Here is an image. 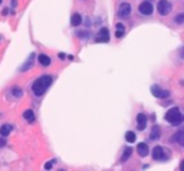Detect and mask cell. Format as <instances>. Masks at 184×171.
Instances as JSON below:
<instances>
[{
	"label": "cell",
	"instance_id": "ffe728a7",
	"mask_svg": "<svg viewBox=\"0 0 184 171\" xmlns=\"http://www.w3.org/2000/svg\"><path fill=\"white\" fill-rule=\"evenodd\" d=\"M13 92H15V96H20L22 95V91L19 88H13Z\"/></svg>",
	"mask_w": 184,
	"mask_h": 171
},
{
	"label": "cell",
	"instance_id": "83f0119b",
	"mask_svg": "<svg viewBox=\"0 0 184 171\" xmlns=\"http://www.w3.org/2000/svg\"><path fill=\"white\" fill-rule=\"evenodd\" d=\"M2 2H3V0H0V4H2Z\"/></svg>",
	"mask_w": 184,
	"mask_h": 171
},
{
	"label": "cell",
	"instance_id": "4fadbf2b",
	"mask_svg": "<svg viewBox=\"0 0 184 171\" xmlns=\"http://www.w3.org/2000/svg\"><path fill=\"white\" fill-rule=\"evenodd\" d=\"M10 131H12V125L10 124H4V125L0 127V135L2 137H7L10 134Z\"/></svg>",
	"mask_w": 184,
	"mask_h": 171
},
{
	"label": "cell",
	"instance_id": "8992f818",
	"mask_svg": "<svg viewBox=\"0 0 184 171\" xmlns=\"http://www.w3.org/2000/svg\"><path fill=\"white\" fill-rule=\"evenodd\" d=\"M131 13V4L124 2V3L119 4V7H118V16L124 19V17H128Z\"/></svg>",
	"mask_w": 184,
	"mask_h": 171
},
{
	"label": "cell",
	"instance_id": "5bb4252c",
	"mask_svg": "<svg viewBox=\"0 0 184 171\" xmlns=\"http://www.w3.org/2000/svg\"><path fill=\"white\" fill-rule=\"evenodd\" d=\"M71 23H72V26H79L81 23H82V17H81L79 13H73V15H72Z\"/></svg>",
	"mask_w": 184,
	"mask_h": 171
},
{
	"label": "cell",
	"instance_id": "9c48e42d",
	"mask_svg": "<svg viewBox=\"0 0 184 171\" xmlns=\"http://www.w3.org/2000/svg\"><path fill=\"white\" fill-rule=\"evenodd\" d=\"M137 127H138L140 131L145 129V127H147V117L144 115V114H138V115H137Z\"/></svg>",
	"mask_w": 184,
	"mask_h": 171
},
{
	"label": "cell",
	"instance_id": "3957f363",
	"mask_svg": "<svg viewBox=\"0 0 184 171\" xmlns=\"http://www.w3.org/2000/svg\"><path fill=\"white\" fill-rule=\"evenodd\" d=\"M151 155H153V158L157 160V161H165V160H168V157H170V152H168L164 147L157 145V147H154Z\"/></svg>",
	"mask_w": 184,
	"mask_h": 171
},
{
	"label": "cell",
	"instance_id": "5b68a950",
	"mask_svg": "<svg viewBox=\"0 0 184 171\" xmlns=\"http://www.w3.org/2000/svg\"><path fill=\"white\" fill-rule=\"evenodd\" d=\"M151 92H153V95H154L155 98H161V99H164V98H168V96H170V92H168L167 89L160 88L158 85H153V86H151Z\"/></svg>",
	"mask_w": 184,
	"mask_h": 171
},
{
	"label": "cell",
	"instance_id": "ba28073f",
	"mask_svg": "<svg viewBox=\"0 0 184 171\" xmlns=\"http://www.w3.org/2000/svg\"><path fill=\"white\" fill-rule=\"evenodd\" d=\"M140 12H141L142 15H145V16H150L151 13H153V4H151L150 2H142V3L140 4Z\"/></svg>",
	"mask_w": 184,
	"mask_h": 171
},
{
	"label": "cell",
	"instance_id": "7a4b0ae2",
	"mask_svg": "<svg viewBox=\"0 0 184 171\" xmlns=\"http://www.w3.org/2000/svg\"><path fill=\"white\" fill-rule=\"evenodd\" d=\"M165 121L173 124V125H178V124H181L184 121V115H181L178 108H171L165 114Z\"/></svg>",
	"mask_w": 184,
	"mask_h": 171
},
{
	"label": "cell",
	"instance_id": "cb8c5ba5",
	"mask_svg": "<svg viewBox=\"0 0 184 171\" xmlns=\"http://www.w3.org/2000/svg\"><path fill=\"white\" fill-rule=\"evenodd\" d=\"M52 164H53L52 161H49V163H46V164H45V168H46V170H49V168H52Z\"/></svg>",
	"mask_w": 184,
	"mask_h": 171
},
{
	"label": "cell",
	"instance_id": "7402d4cb",
	"mask_svg": "<svg viewBox=\"0 0 184 171\" xmlns=\"http://www.w3.org/2000/svg\"><path fill=\"white\" fill-rule=\"evenodd\" d=\"M6 145V140H4V137H0V147H4Z\"/></svg>",
	"mask_w": 184,
	"mask_h": 171
},
{
	"label": "cell",
	"instance_id": "6da1fadb",
	"mask_svg": "<svg viewBox=\"0 0 184 171\" xmlns=\"http://www.w3.org/2000/svg\"><path fill=\"white\" fill-rule=\"evenodd\" d=\"M52 85V76L49 75H43L40 76V78H38V79L33 82V85H32V91H33L35 95H43L46 92V89Z\"/></svg>",
	"mask_w": 184,
	"mask_h": 171
},
{
	"label": "cell",
	"instance_id": "ac0fdd59",
	"mask_svg": "<svg viewBox=\"0 0 184 171\" xmlns=\"http://www.w3.org/2000/svg\"><path fill=\"white\" fill-rule=\"evenodd\" d=\"M131 148H125V150H124V154H122V157H121V161L122 163H124V161H125V160H128L130 158V155H131Z\"/></svg>",
	"mask_w": 184,
	"mask_h": 171
},
{
	"label": "cell",
	"instance_id": "8fae6325",
	"mask_svg": "<svg viewBox=\"0 0 184 171\" xmlns=\"http://www.w3.org/2000/svg\"><path fill=\"white\" fill-rule=\"evenodd\" d=\"M173 141H176L177 144H180V145H183L184 147V129H180L178 132L174 135V137L171 138Z\"/></svg>",
	"mask_w": 184,
	"mask_h": 171
},
{
	"label": "cell",
	"instance_id": "d4e9b609",
	"mask_svg": "<svg viewBox=\"0 0 184 171\" xmlns=\"http://www.w3.org/2000/svg\"><path fill=\"white\" fill-rule=\"evenodd\" d=\"M59 58H61V59H65L66 56H65V53H59Z\"/></svg>",
	"mask_w": 184,
	"mask_h": 171
},
{
	"label": "cell",
	"instance_id": "2e32d148",
	"mask_svg": "<svg viewBox=\"0 0 184 171\" xmlns=\"http://www.w3.org/2000/svg\"><path fill=\"white\" fill-rule=\"evenodd\" d=\"M158 137H160V128H158V127H154V128H153V132H151V135H150V138H151V140H158Z\"/></svg>",
	"mask_w": 184,
	"mask_h": 171
},
{
	"label": "cell",
	"instance_id": "9a60e30c",
	"mask_svg": "<svg viewBox=\"0 0 184 171\" xmlns=\"http://www.w3.org/2000/svg\"><path fill=\"white\" fill-rule=\"evenodd\" d=\"M23 118H25L26 121L33 122L35 121V112L32 111V109H27V111H25V112H23Z\"/></svg>",
	"mask_w": 184,
	"mask_h": 171
},
{
	"label": "cell",
	"instance_id": "484cf974",
	"mask_svg": "<svg viewBox=\"0 0 184 171\" xmlns=\"http://www.w3.org/2000/svg\"><path fill=\"white\" fill-rule=\"evenodd\" d=\"M2 13H3L4 16H6V15H7V13H9V10H7V9H4V10H3V12H2Z\"/></svg>",
	"mask_w": 184,
	"mask_h": 171
},
{
	"label": "cell",
	"instance_id": "4316f807",
	"mask_svg": "<svg viewBox=\"0 0 184 171\" xmlns=\"http://www.w3.org/2000/svg\"><path fill=\"white\" fill-rule=\"evenodd\" d=\"M180 168H181V170H184V161H183V163H181V165H180Z\"/></svg>",
	"mask_w": 184,
	"mask_h": 171
},
{
	"label": "cell",
	"instance_id": "277c9868",
	"mask_svg": "<svg viewBox=\"0 0 184 171\" xmlns=\"http://www.w3.org/2000/svg\"><path fill=\"white\" fill-rule=\"evenodd\" d=\"M157 10H158V13L161 16H165L171 10V3L168 0H160L158 4H157Z\"/></svg>",
	"mask_w": 184,
	"mask_h": 171
},
{
	"label": "cell",
	"instance_id": "e0dca14e",
	"mask_svg": "<svg viewBox=\"0 0 184 171\" xmlns=\"http://www.w3.org/2000/svg\"><path fill=\"white\" fill-rule=\"evenodd\" d=\"M125 140L128 142H134L135 141V132H132V131H128V132L125 134Z\"/></svg>",
	"mask_w": 184,
	"mask_h": 171
},
{
	"label": "cell",
	"instance_id": "44dd1931",
	"mask_svg": "<svg viewBox=\"0 0 184 171\" xmlns=\"http://www.w3.org/2000/svg\"><path fill=\"white\" fill-rule=\"evenodd\" d=\"M115 36H117V38H122V36H124V30H117V32H115Z\"/></svg>",
	"mask_w": 184,
	"mask_h": 171
},
{
	"label": "cell",
	"instance_id": "30bf717a",
	"mask_svg": "<svg viewBox=\"0 0 184 171\" xmlns=\"http://www.w3.org/2000/svg\"><path fill=\"white\" fill-rule=\"evenodd\" d=\"M137 151L141 157H147L148 155V145H147L145 142H140L137 145Z\"/></svg>",
	"mask_w": 184,
	"mask_h": 171
},
{
	"label": "cell",
	"instance_id": "603a6c76",
	"mask_svg": "<svg viewBox=\"0 0 184 171\" xmlns=\"http://www.w3.org/2000/svg\"><path fill=\"white\" fill-rule=\"evenodd\" d=\"M117 29H118V30H124V29H125V26L122 25V23H118V25H117Z\"/></svg>",
	"mask_w": 184,
	"mask_h": 171
},
{
	"label": "cell",
	"instance_id": "d6986e66",
	"mask_svg": "<svg viewBox=\"0 0 184 171\" xmlns=\"http://www.w3.org/2000/svg\"><path fill=\"white\" fill-rule=\"evenodd\" d=\"M176 22H177V23H180V25H184V13L177 15V16H176Z\"/></svg>",
	"mask_w": 184,
	"mask_h": 171
},
{
	"label": "cell",
	"instance_id": "7c38bea8",
	"mask_svg": "<svg viewBox=\"0 0 184 171\" xmlns=\"http://www.w3.org/2000/svg\"><path fill=\"white\" fill-rule=\"evenodd\" d=\"M38 60H39V63L42 65V66H49L50 65V58L48 56V55H45V53H40L38 56Z\"/></svg>",
	"mask_w": 184,
	"mask_h": 171
},
{
	"label": "cell",
	"instance_id": "52a82bcc",
	"mask_svg": "<svg viewBox=\"0 0 184 171\" xmlns=\"http://www.w3.org/2000/svg\"><path fill=\"white\" fill-rule=\"evenodd\" d=\"M109 40V32L107 27H102V29L98 32V35H96L95 38V42L98 43H102V42H108Z\"/></svg>",
	"mask_w": 184,
	"mask_h": 171
}]
</instances>
